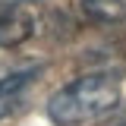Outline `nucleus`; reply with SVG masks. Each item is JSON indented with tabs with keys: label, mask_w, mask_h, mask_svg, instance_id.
I'll return each mask as SVG.
<instances>
[{
	"label": "nucleus",
	"mask_w": 126,
	"mask_h": 126,
	"mask_svg": "<svg viewBox=\"0 0 126 126\" xmlns=\"http://www.w3.org/2000/svg\"><path fill=\"white\" fill-rule=\"evenodd\" d=\"M120 98H123V85L117 73H107V69L85 73L50 94L47 117L57 126H85L117 110Z\"/></svg>",
	"instance_id": "f257e3e1"
},
{
	"label": "nucleus",
	"mask_w": 126,
	"mask_h": 126,
	"mask_svg": "<svg viewBox=\"0 0 126 126\" xmlns=\"http://www.w3.org/2000/svg\"><path fill=\"white\" fill-rule=\"evenodd\" d=\"M25 3H38V0H0V6H25Z\"/></svg>",
	"instance_id": "39448f33"
},
{
	"label": "nucleus",
	"mask_w": 126,
	"mask_h": 126,
	"mask_svg": "<svg viewBox=\"0 0 126 126\" xmlns=\"http://www.w3.org/2000/svg\"><path fill=\"white\" fill-rule=\"evenodd\" d=\"M120 126H126V123H120Z\"/></svg>",
	"instance_id": "423d86ee"
},
{
	"label": "nucleus",
	"mask_w": 126,
	"mask_h": 126,
	"mask_svg": "<svg viewBox=\"0 0 126 126\" xmlns=\"http://www.w3.org/2000/svg\"><path fill=\"white\" fill-rule=\"evenodd\" d=\"M85 19L98 25H117L126 19V0H79Z\"/></svg>",
	"instance_id": "20e7f679"
},
{
	"label": "nucleus",
	"mask_w": 126,
	"mask_h": 126,
	"mask_svg": "<svg viewBox=\"0 0 126 126\" xmlns=\"http://www.w3.org/2000/svg\"><path fill=\"white\" fill-rule=\"evenodd\" d=\"M32 32H35V19L29 10L22 6H6L0 13V50H10L19 47L22 41H29Z\"/></svg>",
	"instance_id": "f03ea898"
},
{
	"label": "nucleus",
	"mask_w": 126,
	"mask_h": 126,
	"mask_svg": "<svg viewBox=\"0 0 126 126\" xmlns=\"http://www.w3.org/2000/svg\"><path fill=\"white\" fill-rule=\"evenodd\" d=\"M35 76H38L35 66L13 69V73L0 76V120L10 117V113L22 104V98H25V92H29V85L35 82Z\"/></svg>",
	"instance_id": "7ed1b4c3"
}]
</instances>
